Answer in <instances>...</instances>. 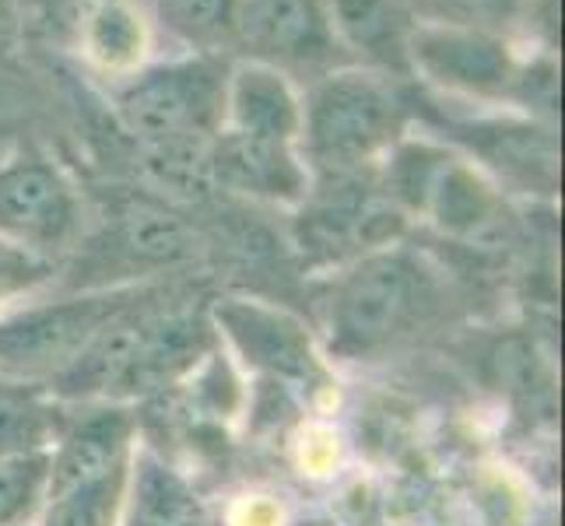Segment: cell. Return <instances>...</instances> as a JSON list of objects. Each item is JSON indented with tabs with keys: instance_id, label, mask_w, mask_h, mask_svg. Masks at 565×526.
I'll return each mask as SVG.
<instances>
[{
	"instance_id": "1",
	"label": "cell",
	"mask_w": 565,
	"mask_h": 526,
	"mask_svg": "<svg viewBox=\"0 0 565 526\" xmlns=\"http://www.w3.org/2000/svg\"><path fill=\"white\" fill-rule=\"evenodd\" d=\"M433 305V281L404 253H369L330 299V351L369 358L401 341Z\"/></svg>"
},
{
	"instance_id": "2",
	"label": "cell",
	"mask_w": 565,
	"mask_h": 526,
	"mask_svg": "<svg viewBox=\"0 0 565 526\" xmlns=\"http://www.w3.org/2000/svg\"><path fill=\"white\" fill-rule=\"evenodd\" d=\"M401 103L383 82L344 71L317 88L302 116L309 154L334 172H348L394 144L401 133Z\"/></svg>"
},
{
	"instance_id": "3",
	"label": "cell",
	"mask_w": 565,
	"mask_h": 526,
	"mask_svg": "<svg viewBox=\"0 0 565 526\" xmlns=\"http://www.w3.org/2000/svg\"><path fill=\"white\" fill-rule=\"evenodd\" d=\"M225 109V77L207 61L166 64L141 74L120 95V116L138 138L186 148L214 130Z\"/></svg>"
},
{
	"instance_id": "4",
	"label": "cell",
	"mask_w": 565,
	"mask_h": 526,
	"mask_svg": "<svg viewBox=\"0 0 565 526\" xmlns=\"http://www.w3.org/2000/svg\"><path fill=\"white\" fill-rule=\"evenodd\" d=\"M130 305V296H92L61 305L25 309L0 323V373L18 376H53L82 351L99 330L120 316Z\"/></svg>"
},
{
	"instance_id": "5",
	"label": "cell",
	"mask_w": 565,
	"mask_h": 526,
	"mask_svg": "<svg viewBox=\"0 0 565 526\" xmlns=\"http://www.w3.org/2000/svg\"><path fill=\"white\" fill-rule=\"evenodd\" d=\"M214 326L232 351L257 373L281 383H313L323 376L313 341L299 320L260 302L228 299L214 305Z\"/></svg>"
},
{
	"instance_id": "6",
	"label": "cell",
	"mask_w": 565,
	"mask_h": 526,
	"mask_svg": "<svg viewBox=\"0 0 565 526\" xmlns=\"http://www.w3.org/2000/svg\"><path fill=\"white\" fill-rule=\"evenodd\" d=\"M407 56L422 74L457 92L495 95L516 82L513 56L502 39L471 25H415Z\"/></svg>"
},
{
	"instance_id": "7",
	"label": "cell",
	"mask_w": 565,
	"mask_h": 526,
	"mask_svg": "<svg viewBox=\"0 0 565 526\" xmlns=\"http://www.w3.org/2000/svg\"><path fill=\"white\" fill-rule=\"evenodd\" d=\"M74 228V193L64 175L39 159L0 165V236L35 249L61 243Z\"/></svg>"
},
{
	"instance_id": "8",
	"label": "cell",
	"mask_w": 565,
	"mask_h": 526,
	"mask_svg": "<svg viewBox=\"0 0 565 526\" xmlns=\"http://www.w3.org/2000/svg\"><path fill=\"white\" fill-rule=\"evenodd\" d=\"M207 351H211V326L201 316L151 313L124 379L116 383V397H141L151 394V389L177 383L183 373H193V365L201 358H207Z\"/></svg>"
},
{
	"instance_id": "9",
	"label": "cell",
	"mask_w": 565,
	"mask_h": 526,
	"mask_svg": "<svg viewBox=\"0 0 565 526\" xmlns=\"http://www.w3.org/2000/svg\"><path fill=\"white\" fill-rule=\"evenodd\" d=\"M225 106L239 138L291 144L302 133V106L285 74L270 64H243L225 82Z\"/></svg>"
},
{
	"instance_id": "10",
	"label": "cell",
	"mask_w": 565,
	"mask_h": 526,
	"mask_svg": "<svg viewBox=\"0 0 565 526\" xmlns=\"http://www.w3.org/2000/svg\"><path fill=\"white\" fill-rule=\"evenodd\" d=\"M236 25L253 50L275 61H320L330 50V18L317 0H243Z\"/></svg>"
},
{
	"instance_id": "11",
	"label": "cell",
	"mask_w": 565,
	"mask_h": 526,
	"mask_svg": "<svg viewBox=\"0 0 565 526\" xmlns=\"http://www.w3.org/2000/svg\"><path fill=\"white\" fill-rule=\"evenodd\" d=\"M207 169L218 183L243 193H257V197L296 201L306 193V172L291 154V144L228 133V138H222L218 151L211 154Z\"/></svg>"
},
{
	"instance_id": "12",
	"label": "cell",
	"mask_w": 565,
	"mask_h": 526,
	"mask_svg": "<svg viewBox=\"0 0 565 526\" xmlns=\"http://www.w3.org/2000/svg\"><path fill=\"white\" fill-rule=\"evenodd\" d=\"M338 29L355 50L373 61L401 64L412 39V18L397 0H334Z\"/></svg>"
},
{
	"instance_id": "13",
	"label": "cell",
	"mask_w": 565,
	"mask_h": 526,
	"mask_svg": "<svg viewBox=\"0 0 565 526\" xmlns=\"http://www.w3.org/2000/svg\"><path fill=\"white\" fill-rule=\"evenodd\" d=\"M130 466H120L106 477L50 492L39 509V526H120L130 492Z\"/></svg>"
},
{
	"instance_id": "14",
	"label": "cell",
	"mask_w": 565,
	"mask_h": 526,
	"mask_svg": "<svg viewBox=\"0 0 565 526\" xmlns=\"http://www.w3.org/2000/svg\"><path fill=\"white\" fill-rule=\"evenodd\" d=\"M130 526H207L186 484L159 463L130 471Z\"/></svg>"
},
{
	"instance_id": "15",
	"label": "cell",
	"mask_w": 565,
	"mask_h": 526,
	"mask_svg": "<svg viewBox=\"0 0 565 526\" xmlns=\"http://www.w3.org/2000/svg\"><path fill=\"white\" fill-rule=\"evenodd\" d=\"M422 207L433 211L443 228L475 232L478 225H484L492 218L495 201H492L489 186H484L471 169L443 159V165L433 175V183H428V190H425Z\"/></svg>"
},
{
	"instance_id": "16",
	"label": "cell",
	"mask_w": 565,
	"mask_h": 526,
	"mask_svg": "<svg viewBox=\"0 0 565 526\" xmlns=\"http://www.w3.org/2000/svg\"><path fill=\"white\" fill-rule=\"evenodd\" d=\"M61 436V418L50 404L0 389V460L46 453Z\"/></svg>"
},
{
	"instance_id": "17",
	"label": "cell",
	"mask_w": 565,
	"mask_h": 526,
	"mask_svg": "<svg viewBox=\"0 0 565 526\" xmlns=\"http://www.w3.org/2000/svg\"><path fill=\"white\" fill-rule=\"evenodd\" d=\"M88 50L103 67H130L145 50V25L124 0H106L88 18Z\"/></svg>"
},
{
	"instance_id": "18",
	"label": "cell",
	"mask_w": 565,
	"mask_h": 526,
	"mask_svg": "<svg viewBox=\"0 0 565 526\" xmlns=\"http://www.w3.org/2000/svg\"><path fill=\"white\" fill-rule=\"evenodd\" d=\"M481 151L499 169L505 165L510 172H527L534 180H552L555 172L552 141L531 127H510V124L481 127Z\"/></svg>"
},
{
	"instance_id": "19",
	"label": "cell",
	"mask_w": 565,
	"mask_h": 526,
	"mask_svg": "<svg viewBox=\"0 0 565 526\" xmlns=\"http://www.w3.org/2000/svg\"><path fill=\"white\" fill-rule=\"evenodd\" d=\"M50 450L0 460V526H25L46 498Z\"/></svg>"
},
{
	"instance_id": "20",
	"label": "cell",
	"mask_w": 565,
	"mask_h": 526,
	"mask_svg": "<svg viewBox=\"0 0 565 526\" xmlns=\"http://www.w3.org/2000/svg\"><path fill=\"white\" fill-rule=\"evenodd\" d=\"M124 246L141 260L169 264L186 253L190 236L186 228L162 211H130L124 218Z\"/></svg>"
},
{
	"instance_id": "21",
	"label": "cell",
	"mask_w": 565,
	"mask_h": 526,
	"mask_svg": "<svg viewBox=\"0 0 565 526\" xmlns=\"http://www.w3.org/2000/svg\"><path fill=\"white\" fill-rule=\"evenodd\" d=\"M53 275V260L43 249L0 236V309L29 296Z\"/></svg>"
},
{
	"instance_id": "22",
	"label": "cell",
	"mask_w": 565,
	"mask_h": 526,
	"mask_svg": "<svg viewBox=\"0 0 565 526\" xmlns=\"http://www.w3.org/2000/svg\"><path fill=\"white\" fill-rule=\"evenodd\" d=\"M162 8L177 29L207 39L236 25L239 0H162Z\"/></svg>"
},
{
	"instance_id": "23",
	"label": "cell",
	"mask_w": 565,
	"mask_h": 526,
	"mask_svg": "<svg viewBox=\"0 0 565 526\" xmlns=\"http://www.w3.org/2000/svg\"><path fill=\"white\" fill-rule=\"evenodd\" d=\"M443 4H450L463 22H471L475 29V25H495V22H505V18H513L523 0H443Z\"/></svg>"
},
{
	"instance_id": "24",
	"label": "cell",
	"mask_w": 565,
	"mask_h": 526,
	"mask_svg": "<svg viewBox=\"0 0 565 526\" xmlns=\"http://www.w3.org/2000/svg\"><path fill=\"white\" fill-rule=\"evenodd\" d=\"M11 32H14V18H11V8H8V0H0V53L8 50V43H11Z\"/></svg>"
},
{
	"instance_id": "25",
	"label": "cell",
	"mask_w": 565,
	"mask_h": 526,
	"mask_svg": "<svg viewBox=\"0 0 565 526\" xmlns=\"http://www.w3.org/2000/svg\"><path fill=\"white\" fill-rule=\"evenodd\" d=\"M8 154H11V138L4 133V127H0V165L8 162Z\"/></svg>"
}]
</instances>
